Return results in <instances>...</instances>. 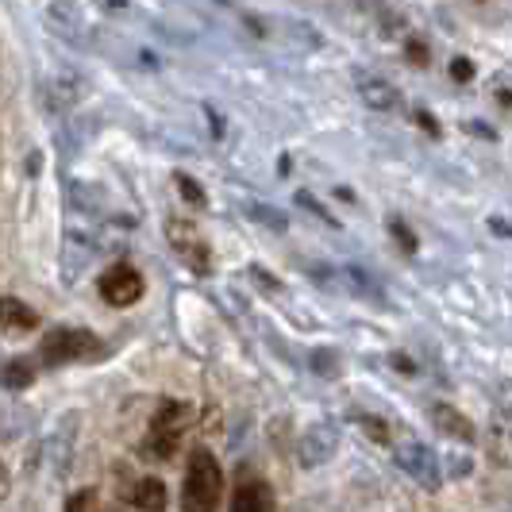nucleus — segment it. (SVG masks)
Instances as JSON below:
<instances>
[{
    "label": "nucleus",
    "mask_w": 512,
    "mask_h": 512,
    "mask_svg": "<svg viewBox=\"0 0 512 512\" xmlns=\"http://www.w3.org/2000/svg\"><path fill=\"white\" fill-rule=\"evenodd\" d=\"M193 428V405L189 401H162L151 416L147 439L139 443V455L154 462H170L181 451V439Z\"/></svg>",
    "instance_id": "1"
},
{
    "label": "nucleus",
    "mask_w": 512,
    "mask_h": 512,
    "mask_svg": "<svg viewBox=\"0 0 512 512\" xmlns=\"http://www.w3.org/2000/svg\"><path fill=\"white\" fill-rule=\"evenodd\" d=\"M224 497V470L220 462L197 447L185 459V482H181V512H216Z\"/></svg>",
    "instance_id": "2"
},
{
    "label": "nucleus",
    "mask_w": 512,
    "mask_h": 512,
    "mask_svg": "<svg viewBox=\"0 0 512 512\" xmlns=\"http://www.w3.org/2000/svg\"><path fill=\"white\" fill-rule=\"evenodd\" d=\"M101 355H108V347H104L101 335L89 332V328H51L39 343V362L51 370L70 366V362L101 359Z\"/></svg>",
    "instance_id": "3"
},
{
    "label": "nucleus",
    "mask_w": 512,
    "mask_h": 512,
    "mask_svg": "<svg viewBox=\"0 0 512 512\" xmlns=\"http://www.w3.org/2000/svg\"><path fill=\"white\" fill-rule=\"evenodd\" d=\"M166 239H170V247H174V255L193 270V274H212V247H208V239L197 231L193 220H170L166 224Z\"/></svg>",
    "instance_id": "4"
},
{
    "label": "nucleus",
    "mask_w": 512,
    "mask_h": 512,
    "mask_svg": "<svg viewBox=\"0 0 512 512\" xmlns=\"http://www.w3.org/2000/svg\"><path fill=\"white\" fill-rule=\"evenodd\" d=\"M97 289H101L104 305L112 308H131L139 297H143V274L135 270V266H128V262H116V266H108L101 274V282H97Z\"/></svg>",
    "instance_id": "5"
},
{
    "label": "nucleus",
    "mask_w": 512,
    "mask_h": 512,
    "mask_svg": "<svg viewBox=\"0 0 512 512\" xmlns=\"http://www.w3.org/2000/svg\"><path fill=\"white\" fill-rule=\"evenodd\" d=\"M397 466L409 470L412 478L428 489V493H436V489L443 486L439 455L432 451V447H424V443H401V447H397Z\"/></svg>",
    "instance_id": "6"
},
{
    "label": "nucleus",
    "mask_w": 512,
    "mask_h": 512,
    "mask_svg": "<svg viewBox=\"0 0 512 512\" xmlns=\"http://www.w3.org/2000/svg\"><path fill=\"white\" fill-rule=\"evenodd\" d=\"M231 512H278L274 486L255 474H247V478L239 474V486L231 489Z\"/></svg>",
    "instance_id": "7"
},
{
    "label": "nucleus",
    "mask_w": 512,
    "mask_h": 512,
    "mask_svg": "<svg viewBox=\"0 0 512 512\" xmlns=\"http://www.w3.org/2000/svg\"><path fill=\"white\" fill-rule=\"evenodd\" d=\"M335 447H339V428L335 424H312L297 443V459H301V466H324L335 455Z\"/></svg>",
    "instance_id": "8"
},
{
    "label": "nucleus",
    "mask_w": 512,
    "mask_h": 512,
    "mask_svg": "<svg viewBox=\"0 0 512 512\" xmlns=\"http://www.w3.org/2000/svg\"><path fill=\"white\" fill-rule=\"evenodd\" d=\"M39 328V312L27 308L20 297H0V332L4 335H27Z\"/></svg>",
    "instance_id": "9"
},
{
    "label": "nucleus",
    "mask_w": 512,
    "mask_h": 512,
    "mask_svg": "<svg viewBox=\"0 0 512 512\" xmlns=\"http://www.w3.org/2000/svg\"><path fill=\"white\" fill-rule=\"evenodd\" d=\"M128 501L139 512H166V486H162V478H135L128 489Z\"/></svg>",
    "instance_id": "10"
},
{
    "label": "nucleus",
    "mask_w": 512,
    "mask_h": 512,
    "mask_svg": "<svg viewBox=\"0 0 512 512\" xmlns=\"http://www.w3.org/2000/svg\"><path fill=\"white\" fill-rule=\"evenodd\" d=\"M432 420H436V428L443 432V436L451 439H462V443H474V420L470 416H462L459 409H451V405H436L432 409Z\"/></svg>",
    "instance_id": "11"
},
{
    "label": "nucleus",
    "mask_w": 512,
    "mask_h": 512,
    "mask_svg": "<svg viewBox=\"0 0 512 512\" xmlns=\"http://www.w3.org/2000/svg\"><path fill=\"white\" fill-rule=\"evenodd\" d=\"M362 101L370 104V108H393V104L401 101V97H397V89H393L389 81H378V77H370V81H362Z\"/></svg>",
    "instance_id": "12"
},
{
    "label": "nucleus",
    "mask_w": 512,
    "mask_h": 512,
    "mask_svg": "<svg viewBox=\"0 0 512 512\" xmlns=\"http://www.w3.org/2000/svg\"><path fill=\"white\" fill-rule=\"evenodd\" d=\"M0 382L8 385V389H27V385L35 382V362H31V359H12L4 370H0Z\"/></svg>",
    "instance_id": "13"
},
{
    "label": "nucleus",
    "mask_w": 512,
    "mask_h": 512,
    "mask_svg": "<svg viewBox=\"0 0 512 512\" xmlns=\"http://www.w3.org/2000/svg\"><path fill=\"white\" fill-rule=\"evenodd\" d=\"M385 228H389V235H393V239L401 243V251H405V255H416V247H420V239L412 235V228H409V224H405V220H397V216H389V220H385Z\"/></svg>",
    "instance_id": "14"
},
{
    "label": "nucleus",
    "mask_w": 512,
    "mask_h": 512,
    "mask_svg": "<svg viewBox=\"0 0 512 512\" xmlns=\"http://www.w3.org/2000/svg\"><path fill=\"white\" fill-rule=\"evenodd\" d=\"M174 181H178V193L189 201L193 208H205L208 205V197H205V189L197 185V178H189V174H174Z\"/></svg>",
    "instance_id": "15"
},
{
    "label": "nucleus",
    "mask_w": 512,
    "mask_h": 512,
    "mask_svg": "<svg viewBox=\"0 0 512 512\" xmlns=\"http://www.w3.org/2000/svg\"><path fill=\"white\" fill-rule=\"evenodd\" d=\"M66 512H104L97 489H77L74 497L66 501Z\"/></svg>",
    "instance_id": "16"
},
{
    "label": "nucleus",
    "mask_w": 512,
    "mask_h": 512,
    "mask_svg": "<svg viewBox=\"0 0 512 512\" xmlns=\"http://www.w3.org/2000/svg\"><path fill=\"white\" fill-rule=\"evenodd\" d=\"M405 54H409V66H416V70L432 66V51H428V43H424V39H409Z\"/></svg>",
    "instance_id": "17"
},
{
    "label": "nucleus",
    "mask_w": 512,
    "mask_h": 512,
    "mask_svg": "<svg viewBox=\"0 0 512 512\" xmlns=\"http://www.w3.org/2000/svg\"><path fill=\"white\" fill-rule=\"evenodd\" d=\"M355 420L362 424V432H370V439L389 443V424H385V420H378V416H362V412H355Z\"/></svg>",
    "instance_id": "18"
},
{
    "label": "nucleus",
    "mask_w": 512,
    "mask_h": 512,
    "mask_svg": "<svg viewBox=\"0 0 512 512\" xmlns=\"http://www.w3.org/2000/svg\"><path fill=\"white\" fill-rule=\"evenodd\" d=\"M251 216L255 220H262V224H270V228H285V216L278 212V208H266V205H251Z\"/></svg>",
    "instance_id": "19"
},
{
    "label": "nucleus",
    "mask_w": 512,
    "mask_h": 512,
    "mask_svg": "<svg viewBox=\"0 0 512 512\" xmlns=\"http://www.w3.org/2000/svg\"><path fill=\"white\" fill-rule=\"evenodd\" d=\"M312 362H316V374H324V378H335V374H339V359H335L332 351H316Z\"/></svg>",
    "instance_id": "20"
},
{
    "label": "nucleus",
    "mask_w": 512,
    "mask_h": 512,
    "mask_svg": "<svg viewBox=\"0 0 512 512\" xmlns=\"http://www.w3.org/2000/svg\"><path fill=\"white\" fill-rule=\"evenodd\" d=\"M297 205L312 208V212H316V216H320V220H324V224H335V216H332V212H328V208L320 205V201H316V197H312V193H305V189H301V193H297Z\"/></svg>",
    "instance_id": "21"
},
{
    "label": "nucleus",
    "mask_w": 512,
    "mask_h": 512,
    "mask_svg": "<svg viewBox=\"0 0 512 512\" xmlns=\"http://www.w3.org/2000/svg\"><path fill=\"white\" fill-rule=\"evenodd\" d=\"M412 120H416V128H424L428 135H436V139H439V124H436V116H432V112L416 108V112H412Z\"/></svg>",
    "instance_id": "22"
},
{
    "label": "nucleus",
    "mask_w": 512,
    "mask_h": 512,
    "mask_svg": "<svg viewBox=\"0 0 512 512\" xmlns=\"http://www.w3.org/2000/svg\"><path fill=\"white\" fill-rule=\"evenodd\" d=\"M451 77H455V81H470V77H474V62H470V58H455V62H451Z\"/></svg>",
    "instance_id": "23"
},
{
    "label": "nucleus",
    "mask_w": 512,
    "mask_h": 512,
    "mask_svg": "<svg viewBox=\"0 0 512 512\" xmlns=\"http://www.w3.org/2000/svg\"><path fill=\"white\" fill-rule=\"evenodd\" d=\"M393 366H397L401 374H416V366H412V359H405V355H393Z\"/></svg>",
    "instance_id": "24"
},
{
    "label": "nucleus",
    "mask_w": 512,
    "mask_h": 512,
    "mask_svg": "<svg viewBox=\"0 0 512 512\" xmlns=\"http://www.w3.org/2000/svg\"><path fill=\"white\" fill-rule=\"evenodd\" d=\"M451 474H455V478H466V474H470V459H455V462H451Z\"/></svg>",
    "instance_id": "25"
},
{
    "label": "nucleus",
    "mask_w": 512,
    "mask_h": 512,
    "mask_svg": "<svg viewBox=\"0 0 512 512\" xmlns=\"http://www.w3.org/2000/svg\"><path fill=\"white\" fill-rule=\"evenodd\" d=\"M489 228L497 231V235H509V224H505V220H489Z\"/></svg>",
    "instance_id": "26"
}]
</instances>
